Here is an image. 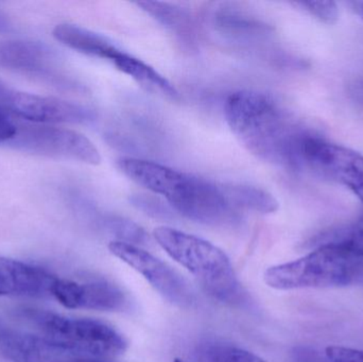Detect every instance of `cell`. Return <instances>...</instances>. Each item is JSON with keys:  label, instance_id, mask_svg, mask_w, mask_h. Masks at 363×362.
Here are the masks:
<instances>
[{"label": "cell", "instance_id": "23", "mask_svg": "<svg viewBox=\"0 0 363 362\" xmlns=\"http://www.w3.org/2000/svg\"><path fill=\"white\" fill-rule=\"evenodd\" d=\"M18 125L0 108V144H9L16 135Z\"/></svg>", "mask_w": 363, "mask_h": 362}, {"label": "cell", "instance_id": "25", "mask_svg": "<svg viewBox=\"0 0 363 362\" xmlns=\"http://www.w3.org/2000/svg\"><path fill=\"white\" fill-rule=\"evenodd\" d=\"M349 93L354 101L357 102L363 108V78L354 80L350 84Z\"/></svg>", "mask_w": 363, "mask_h": 362}, {"label": "cell", "instance_id": "16", "mask_svg": "<svg viewBox=\"0 0 363 362\" xmlns=\"http://www.w3.org/2000/svg\"><path fill=\"white\" fill-rule=\"evenodd\" d=\"M213 25L222 34L233 40H251L268 33L269 27L232 9H221L213 16Z\"/></svg>", "mask_w": 363, "mask_h": 362}, {"label": "cell", "instance_id": "5", "mask_svg": "<svg viewBox=\"0 0 363 362\" xmlns=\"http://www.w3.org/2000/svg\"><path fill=\"white\" fill-rule=\"evenodd\" d=\"M168 203L182 216L203 225L224 227L239 220L238 210L221 185L187 174Z\"/></svg>", "mask_w": 363, "mask_h": 362}, {"label": "cell", "instance_id": "9", "mask_svg": "<svg viewBox=\"0 0 363 362\" xmlns=\"http://www.w3.org/2000/svg\"><path fill=\"white\" fill-rule=\"evenodd\" d=\"M0 101L21 118L42 123H85L95 119L93 111L53 97L21 93L9 89Z\"/></svg>", "mask_w": 363, "mask_h": 362}, {"label": "cell", "instance_id": "20", "mask_svg": "<svg viewBox=\"0 0 363 362\" xmlns=\"http://www.w3.org/2000/svg\"><path fill=\"white\" fill-rule=\"evenodd\" d=\"M324 244H336L351 254L363 259V213L362 216L349 227L328 234Z\"/></svg>", "mask_w": 363, "mask_h": 362}, {"label": "cell", "instance_id": "7", "mask_svg": "<svg viewBox=\"0 0 363 362\" xmlns=\"http://www.w3.org/2000/svg\"><path fill=\"white\" fill-rule=\"evenodd\" d=\"M302 165L345 185L363 202V157L359 153L315 133L303 144Z\"/></svg>", "mask_w": 363, "mask_h": 362}, {"label": "cell", "instance_id": "26", "mask_svg": "<svg viewBox=\"0 0 363 362\" xmlns=\"http://www.w3.org/2000/svg\"><path fill=\"white\" fill-rule=\"evenodd\" d=\"M11 23L10 19L8 18L6 14L4 12L0 11V33L1 32H6L10 30Z\"/></svg>", "mask_w": 363, "mask_h": 362}, {"label": "cell", "instance_id": "19", "mask_svg": "<svg viewBox=\"0 0 363 362\" xmlns=\"http://www.w3.org/2000/svg\"><path fill=\"white\" fill-rule=\"evenodd\" d=\"M194 355L198 362H267L249 351L218 341L199 344Z\"/></svg>", "mask_w": 363, "mask_h": 362}, {"label": "cell", "instance_id": "31", "mask_svg": "<svg viewBox=\"0 0 363 362\" xmlns=\"http://www.w3.org/2000/svg\"><path fill=\"white\" fill-rule=\"evenodd\" d=\"M362 13H363V4H362Z\"/></svg>", "mask_w": 363, "mask_h": 362}, {"label": "cell", "instance_id": "13", "mask_svg": "<svg viewBox=\"0 0 363 362\" xmlns=\"http://www.w3.org/2000/svg\"><path fill=\"white\" fill-rule=\"evenodd\" d=\"M57 55L45 44L29 40L0 42V68L42 74L55 63Z\"/></svg>", "mask_w": 363, "mask_h": 362}, {"label": "cell", "instance_id": "18", "mask_svg": "<svg viewBox=\"0 0 363 362\" xmlns=\"http://www.w3.org/2000/svg\"><path fill=\"white\" fill-rule=\"evenodd\" d=\"M138 6L147 14L167 29L179 35H187L191 32V18L189 13L180 6L162 1H140Z\"/></svg>", "mask_w": 363, "mask_h": 362}, {"label": "cell", "instance_id": "2", "mask_svg": "<svg viewBox=\"0 0 363 362\" xmlns=\"http://www.w3.org/2000/svg\"><path fill=\"white\" fill-rule=\"evenodd\" d=\"M153 236L170 257L198 278L211 297L230 303L240 299V284L232 263L218 247L168 227H157Z\"/></svg>", "mask_w": 363, "mask_h": 362}, {"label": "cell", "instance_id": "14", "mask_svg": "<svg viewBox=\"0 0 363 362\" xmlns=\"http://www.w3.org/2000/svg\"><path fill=\"white\" fill-rule=\"evenodd\" d=\"M53 36L74 50L113 63L123 52L116 44L101 34L70 23H60L53 29Z\"/></svg>", "mask_w": 363, "mask_h": 362}, {"label": "cell", "instance_id": "3", "mask_svg": "<svg viewBox=\"0 0 363 362\" xmlns=\"http://www.w3.org/2000/svg\"><path fill=\"white\" fill-rule=\"evenodd\" d=\"M362 278L363 259L333 244L264 272L266 284L277 290L345 287Z\"/></svg>", "mask_w": 363, "mask_h": 362}, {"label": "cell", "instance_id": "24", "mask_svg": "<svg viewBox=\"0 0 363 362\" xmlns=\"http://www.w3.org/2000/svg\"><path fill=\"white\" fill-rule=\"evenodd\" d=\"M134 204L138 205V208H142V210H146L149 214L155 215V216H159V215H165L167 210L166 208H164L162 205V203H159V202L155 201V200L149 199V198H136V200H134Z\"/></svg>", "mask_w": 363, "mask_h": 362}, {"label": "cell", "instance_id": "1", "mask_svg": "<svg viewBox=\"0 0 363 362\" xmlns=\"http://www.w3.org/2000/svg\"><path fill=\"white\" fill-rule=\"evenodd\" d=\"M224 116L252 154L290 169H303V144L317 132L296 120L274 98L259 91H235L226 98Z\"/></svg>", "mask_w": 363, "mask_h": 362}, {"label": "cell", "instance_id": "6", "mask_svg": "<svg viewBox=\"0 0 363 362\" xmlns=\"http://www.w3.org/2000/svg\"><path fill=\"white\" fill-rule=\"evenodd\" d=\"M8 145L45 157L72 159L94 166L101 163L99 151L86 136L63 128L18 125L16 135Z\"/></svg>", "mask_w": 363, "mask_h": 362}, {"label": "cell", "instance_id": "27", "mask_svg": "<svg viewBox=\"0 0 363 362\" xmlns=\"http://www.w3.org/2000/svg\"><path fill=\"white\" fill-rule=\"evenodd\" d=\"M74 362H113L106 361V358H99V357L85 356V355H79Z\"/></svg>", "mask_w": 363, "mask_h": 362}, {"label": "cell", "instance_id": "10", "mask_svg": "<svg viewBox=\"0 0 363 362\" xmlns=\"http://www.w3.org/2000/svg\"><path fill=\"white\" fill-rule=\"evenodd\" d=\"M51 297L69 310L117 312L125 310L128 305L123 290L106 281L77 282L59 278L53 285Z\"/></svg>", "mask_w": 363, "mask_h": 362}, {"label": "cell", "instance_id": "15", "mask_svg": "<svg viewBox=\"0 0 363 362\" xmlns=\"http://www.w3.org/2000/svg\"><path fill=\"white\" fill-rule=\"evenodd\" d=\"M113 65L127 76L131 77L143 89L159 96L164 99L179 101L180 94L176 87L155 68L145 63L142 60L123 51L117 59L113 61Z\"/></svg>", "mask_w": 363, "mask_h": 362}, {"label": "cell", "instance_id": "8", "mask_svg": "<svg viewBox=\"0 0 363 362\" xmlns=\"http://www.w3.org/2000/svg\"><path fill=\"white\" fill-rule=\"evenodd\" d=\"M108 250L114 256L142 274L162 297L180 308H190L194 303V295L180 274L153 256L125 242H112Z\"/></svg>", "mask_w": 363, "mask_h": 362}, {"label": "cell", "instance_id": "30", "mask_svg": "<svg viewBox=\"0 0 363 362\" xmlns=\"http://www.w3.org/2000/svg\"><path fill=\"white\" fill-rule=\"evenodd\" d=\"M174 362H185V361H181V359H176V361H174Z\"/></svg>", "mask_w": 363, "mask_h": 362}, {"label": "cell", "instance_id": "22", "mask_svg": "<svg viewBox=\"0 0 363 362\" xmlns=\"http://www.w3.org/2000/svg\"><path fill=\"white\" fill-rule=\"evenodd\" d=\"M326 357L330 362H363V351L343 346H328Z\"/></svg>", "mask_w": 363, "mask_h": 362}, {"label": "cell", "instance_id": "11", "mask_svg": "<svg viewBox=\"0 0 363 362\" xmlns=\"http://www.w3.org/2000/svg\"><path fill=\"white\" fill-rule=\"evenodd\" d=\"M57 276L17 259L0 257V295L50 297Z\"/></svg>", "mask_w": 363, "mask_h": 362}, {"label": "cell", "instance_id": "4", "mask_svg": "<svg viewBox=\"0 0 363 362\" xmlns=\"http://www.w3.org/2000/svg\"><path fill=\"white\" fill-rule=\"evenodd\" d=\"M19 316L38 329V336L76 354L108 358L127 350L123 335L101 321L69 318L34 308L21 310Z\"/></svg>", "mask_w": 363, "mask_h": 362}, {"label": "cell", "instance_id": "12", "mask_svg": "<svg viewBox=\"0 0 363 362\" xmlns=\"http://www.w3.org/2000/svg\"><path fill=\"white\" fill-rule=\"evenodd\" d=\"M121 171L140 186L170 199L185 178L184 172L146 159L123 157L118 161Z\"/></svg>", "mask_w": 363, "mask_h": 362}, {"label": "cell", "instance_id": "21", "mask_svg": "<svg viewBox=\"0 0 363 362\" xmlns=\"http://www.w3.org/2000/svg\"><path fill=\"white\" fill-rule=\"evenodd\" d=\"M298 4L308 11L311 15L328 25H333L338 21V6L334 1H303Z\"/></svg>", "mask_w": 363, "mask_h": 362}, {"label": "cell", "instance_id": "29", "mask_svg": "<svg viewBox=\"0 0 363 362\" xmlns=\"http://www.w3.org/2000/svg\"><path fill=\"white\" fill-rule=\"evenodd\" d=\"M6 325L4 324V322H2L1 320H0V333H1L2 331H4V329H6Z\"/></svg>", "mask_w": 363, "mask_h": 362}, {"label": "cell", "instance_id": "17", "mask_svg": "<svg viewBox=\"0 0 363 362\" xmlns=\"http://www.w3.org/2000/svg\"><path fill=\"white\" fill-rule=\"evenodd\" d=\"M228 201L237 210H249L262 214L277 212L279 202L268 191L251 185L224 184L221 185Z\"/></svg>", "mask_w": 363, "mask_h": 362}, {"label": "cell", "instance_id": "28", "mask_svg": "<svg viewBox=\"0 0 363 362\" xmlns=\"http://www.w3.org/2000/svg\"><path fill=\"white\" fill-rule=\"evenodd\" d=\"M6 89H8V87H6V85L4 84V83L2 82L1 80H0V97H1L2 94H4V91H6Z\"/></svg>", "mask_w": 363, "mask_h": 362}]
</instances>
